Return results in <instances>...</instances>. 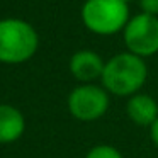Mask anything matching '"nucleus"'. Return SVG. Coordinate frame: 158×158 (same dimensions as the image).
Segmentation results:
<instances>
[{
	"mask_svg": "<svg viewBox=\"0 0 158 158\" xmlns=\"http://www.w3.org/2000/svg\"><path fill=\"white\" fill-rule=\"evenodd\" d=\"M148 77V68L143 58L133 53H119L107 60L102 72V85L109 94L131 97L141 90Z\"/></svg>",
	"mask_w": 158,
	"mask_h": 158,
	"instance_id": "1",
	"label": "nucleus"
},
{
	"mask_svg": "<svg viewBox=\"0 0 158 158\" xmlns=\"http://www.w3.org/2000/svg\"><path fill=\"white\" fill-rule=\"evenodd\" d=\"M39 36L27 21L0 19V63L19 65L36 55Z\"/></svg>",
	"mask_w": 158,
	"mask_h": 158,
	"instance_id": "2",
	"label": "nucleus"
},
{
	"mask_svg": "<svg viewBox=\"0 0 158 158\" xmlns=\"http://www.w3.org/2000/svg\"><path fill=\"white\" fill-rule=\"evenodd\" d=\"M129 19V4L124 0H87L82 7L83 26L99 36L124 31Z\"/></svg>",
	"mask_w": 158,
	"mask_h": 158,
	"instance_id": "3",
	"label": "nucleus"
},
{
	"mask_svg": "<svg viewBox=\"0 0 158 158\" xmlns=\"http://www.w3.org/2000/svg\"><path fill=\"white\" fill-rule=\"evenodd\" d=\"M123 32L124 44L129 53L139 58L158 53V17L141 12L129 19Z\"/></svg>",
	"mask_w": 158,
	"mask_h": 158,
	"instance_id": "4",
	"label": "nucleus"
},
{
	"mask_svg": "<svg viewBox=\"0 0 158 158\" xmlns=\"http://www.w3.org/2000/svg\"><path fill=\"white\" fill-rule=\"evenodd\" d=\"M109 109V92L94 83H82L68 95V110L75 119L90 123L97 121Z\"/></svg>",
	"mask_w": 158,
	"mask_h": 158,
	"instance_id": "5",
	"label": "nucleus"
},
{
	"mask_svg": "<svg viewBox=\"0 0 158 158\" xmlns=\"http://www.w3.org/2000/svg\"><path fill=\"white\" fill-rule=\"evenodd\" d=\"M104 61L100 55L92 49H80L70 58V73L82 83H92L100 78L104 72Z\"/></svg>",
	"mask_w": 158,
	"mask_h": 158,
	"instance_id": "6",
	"label": "nucleus"
},
{
	"mask_svg": "<svg viewBox=\"0 0 158 158\" xmlns=\"http://www.w3.org/2000/svg\"><path fill=\"white\" fill-rule=\"evenodd\" d=\"M126 112L129 119L138 126H151L158 117V104L151 95L134 94L126 104Z\"/></svg>",
	"mask_w": 158,
	"mask_h": 158,
	"instance_id": "7",
	"label": "nucleus"
},
{
	"mask_svg": "<svg viewBox=\"0 0 158 158\" xmlns=\"http://www.w3.org/2000/svg\"><path fill=\"white\" fill-rule=\"evenodd\" d=\"M26 129V119L17 107L0 104V144L17 141Z\"/></svg>",
	"mask_w": 158,
	"mask_h": 158,
	"instance_id": "8",
	"label": "nucleus"
},
{
	"mask_svg": "<svg viewBox=\"0 0 158 158\" xmlns=\"http://www.w3.org/2000/svg\"><path fill=\"white\" fill-rule=\"evenodd\" d=\"M85 158H124V156L121 155V151L117 148L110 146V144H97L85 155Z\"/></svg>",
	"mask_w": 158,
	"mask_h": 158,
	"instance_id": "9",
	"label": "nucleus"
},
{
	"mask_svg": "<svg viewBox=\"0 0 158 158\" xmlns=\"http://www.w3.org/2000/svg\"><path fill=\"white\" fill-rule=\"evenodd\" d=\"M138 4L143 14L158 17V0H138Z\"/></svg>",
	"mask_w": 158,
	"mask_h": 158,
	"instance_id": "10",
	"label": "nucleus"
},
{
	"mask_svg": "<svg viewBox=\"0 0 158 158\" xmlns=\"http://www.w3.org/2000/svg\"><path fill=\"white\" fill-rule=\"evenodd\" d=\"M150 138L155 143V146H158V117H156V121L150 126Z\"/></svg>",
	"mask_w": 158,
	"mask_h": 158,
	"instance_id": "11",
	"label": "nucleus"
},
{
	"mask_svg": "<svg viewBox=\"0 0 158 158\" xmlns=\"http://www.w3.org/2000/svg\"><path fill=\"white\" fill-rule=\"evenodd\" d=\"M124 2H126V4H129V2H133V0H124Z\"/></svg>",
	"mask_w": 158,
	"mask_h": 158,
	"instance_id": "12",
	"label": "nucleus"
}]
</instances>
